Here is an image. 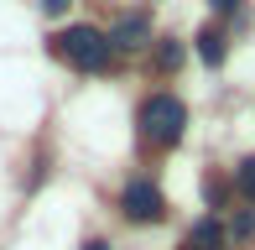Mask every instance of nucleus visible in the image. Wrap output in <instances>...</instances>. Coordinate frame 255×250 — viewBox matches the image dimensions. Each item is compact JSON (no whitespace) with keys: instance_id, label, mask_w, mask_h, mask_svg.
<instances>
[{"instance_id":"obj_1","label":"nucleus","mask_w":255,"mask_h":250,"mask_svg":"<svg viewBox=\"0 0 255 250\" xmlns=\"http://www.w3.org/2000/svg\"><path fill=\"white\" fill-rule=\"evenodd\" d=\"M52 52L68 68H78V73H104V68H110V37H104L99 26H68V31H57Z\"/></svg>"},{"instance_id":"obj_2","label":"nucleus","mask_w":255,"mask_h":250,"mask_svg":"<svg viewBox=\"0 0 255 250\" xmlns=\"http://www.w3.org/2000/svg\"><path fill=\"white\" fill-rule=\"evenodd\" d=\"M182 125H188L182 99L151 94V99L141 105V141H146V146H177V141H182Z\"/></svg>"},{"instance_id":"obj_3","label":"nucleus","mask_w":255,"mask_h":250,"mask_svg":"<svg viewBox=\"0 0 255 250\" xmlns=\"http://www.w3.org/2000/svg\"><path fill=\"white\" fill-rule=\"evenodd\" d=\"M120 209H125V219H135V224H156L161 214H167V203H161V188L151 177H130L125 193H120Z\"/></svg>"},{"instance_id":"obj_4","label":"nucleus","mask_w":255,"mask_h":250,"mask_svg":"<svg viewBox=\"0 0 255 250\" xmlns=\"http://www.w3.org/2000/svg\"><path fill=\"white\" fill-rule=\"evenodd\" d=\"M146 37H151V21L146 16H125L120 26L110 31V52H141Z\"/></svg>"},{"instance_id":"obj_5","label":"nucleus","mask_w":255,"mask_h":250,"mask_svg":"<svg viewBox=\"0 0 255 250\" xmlns=\"http://www.w3.org/2000/svg\"><path fill=\"white\" fill-rule=\"evenodd\" d=\"M219 245H224V224H219L214 214L193 224V235H188V250H219Z\"/></svg>"},{"instance_id":"obj_6","label":"nucleus","mask_w":255,"mask_h":250,"mask_svg":"<svg viewBox=\"0 0 255 250\" xmlns=\"http://www.w3.org/2000/svg\"><path fill=\"white\" fill-rule=\"evenodd\" d=\"M224 52H229V47H224V31H219V26H203V31H198V58H203L208 68H219V63H224Z\"/></svg>"},{"instance_id":"obj_7","label":"nucleus","mask_w":255,"mask_h":250,"mask_svg":"<svg viewBox=\"0 0 255 250\" xmlns=\"http://www.w3.org/2000/svg\"><path fill=\"white\" fill-rule=\"evenodd\" d=\"M224 198H229V183L208 172V177H203V203H208V209H224Z\"/></svg>"},{"instance_id":"obj_8","label":"nucleus","mask_w":255,"mask_h":250,"mask_svg":"<svg viewBox=\"0 0 255 250\" xmlns=\"http://www.w3.org/2000/svg\"><path fill=\"white\" fill-rule=\"evenodd\" d=\"M156 68H161V73H177V68H182V42H161V47H156Z\"/></svg>"},{"instance_id":"obj_9","label":"nucleus","mask_w":255,"mask_h":250,"mask_svg":"<svg viewBox=\"0 0 255 250\" xmlns=\"http://www.w3.org/2000/svg\"><path fill=\"white\" fill-rule=\"evenodd\" d=\"M235 188H240V193H245V198L255 203V156H245V162L235 167Z\"/></svg>"},{"instance_id":"obj_10","label":"nucleus","mask_w":255,"mask_h":250,"mask_svg":"<svg viewBox=\"0 0 255 250\" xmlns=\"http://www.w3.org/2000/svg\"><path fill=\"white\" fill-rule=\"evenodd\" d=\"M235 235H240V240H255V209H240V219H235Z\"/></svg>"},{"instance_id":"obj_11","label":"nucleus","mask_w":255,"mask_h":250,"mask_svg":"<svg viewBox=\"0 0 255 250\" xmlns=\"http://www.w3.org/2000/svg\"><path fill=\"white\" fill-rule=\"evenodd\" d=\"M37 5H42V10H47V16H63V10H68V5H73V0H37Z\"/></svg>"},{"instance_id":"obj_12","label":"nucleus","mask_w":255,"mask_h":250,"mask_svg":"<svg viewBox=\"0 0 255 250\" xmlns=\"http://www.w3.org/2000/svg\"><path fill=\"white\" fill-rule=\"evenodd\" d=\"M208 5H214L219 16H235V10H240V0H208Z\"/></svg>"},{"instance_id":"obj_13","label":"nucleus","mask_w":255,"mask_h":250,"mask_svg":"<svg viewBox=\"0 0 255 250\" xmlns=\"http://www.w3.org/2000/svg\"><path fill=\"white\" fill-rule=\"evenodd\" d=\"M84 250H110V245H104V240H89V245H84Z\"/></svg>"}]
</instances>
